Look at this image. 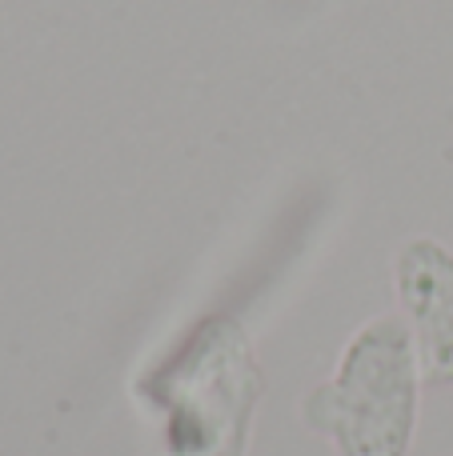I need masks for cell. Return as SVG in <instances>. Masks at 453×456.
Returning <instances> with one entry per match:
<instances>
[{
  "label": "cell",
  "instance_id": "6da1fadb",
  "mask_svg": "<svg viewBox=\"0 0 453 456\" xmlns=\"http://www.w3.org/2000/svg\"><path fill=\"white\" fill-rule=\"evenodd\" d=\"M309 420L345 456H401L414 420V353L401 324H374L350 348L337 385L309 401Z\"/></svg>",
  "mask_w": 453,
  "mask_h": 456
},
{
  "label": "cell",
  "instance_id": "7a4b0ae2",
  "mask_svg": "<svg viewBox=\"0 0 453 456\" xmlns=\"http://www.w3.org/2000/svg\"><path fill=\"white\" fill-rule=\"evenodd\" d=\"M181 380V396L173 404L177 456H237L249 404L261 385L233 324H209L201 332Z\"/></svg>",
  "mask_w": 453,
  "mask_h": 456
}]
</instances>
